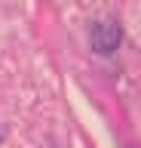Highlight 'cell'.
Segmentation results:
<instances>
[{"label":"cell","mask_w":141,"mask_h":148,"mask_svg":"<svg viewBox=\"0 0 141 148\" xmlns=\"http://www.w3.org/2000/svg\"><path fill=\"white\" fill-rule=\"evenodd\" d=\"M123 40V28L111 18H104V22H95L89 28V46H92L98 56H111Z\"/></svg>","instance_id":"6da1fadb"}]
</instances>
